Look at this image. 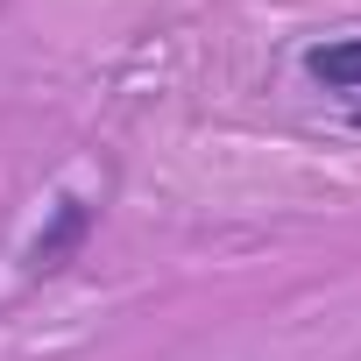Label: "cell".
I'll use <instances>...</instances> for the list:
<instances>
[{
    "instance_id": "1",
    "label": "cell",
    "mask_w": 361,
    "mask_h": 361,
    "mask_svg": "<svg viewBox=\"0 0 361 361\" xmlns=\"http://www.w3.org/2000/svg\"><path fill=\"white\" fill-rule=\"evenodd\" d=\"M92 220H99V206H85V199H57L50 206V220L36 227V241H29V255H22V276H57V269H71L78 262V248H85V234H92Z\"/></svg>"
},
{
    "instance_id": "2",
    "label": "cell",
    "mask_w": 361,
    "mask_h": 361,
    "mask_svg": "<svg viewBox=\"0 0 361 361\" xmlns=\"http://www.w3.org/2000/svg\"><path fill=\"white\" fill-rule=\"evenodd\" d=\"M298 71H305L312 92L340 99L347 121L361 114V36H326V43H312V50L298 57Z\"/></svg>"
}]
</instances>
